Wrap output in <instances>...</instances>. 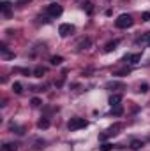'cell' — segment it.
<instances>
[{
    "mask_svg": "<svg viewBox=\"0 0 150 151\" xmlns=\"http://www.w3.org/2000/svg\"><path fill=\"white\" fill-rule=\"evenodd\" d=\"M143 21H150V12H143Z\"/></svg>",
    "mask_w": 150,
    "mask_h": 151,
    "instance_id": "d4e9b609",
    "label": "cell"
},
{
    "mask_svg": "<svg viewBox=\"0 0 150 151\" xmlns=\"http://www.w3.org/2000/svg\"><path fill=\"white\" fill-rule=\"evenodd\" d=\"M87 125H88V121L83 118H71L67 123V128L69 130H79V128H85Z\"/></svg>",
    "mask_w": 150,
    "mask_h": 151,
    "instance_id": "7a4b0ae2",
    "label": "cell"
},
{
    "mask_svg": "<svg viewBox=\"0 0 150 151\" xmlns=\"http://www.w3.org/2000/svg\"><path fill=\"white\" fill-rule=\"evenodd\" d=\"M90 44H92V40H90V39H83V40L78 44V47H79V49H88V47H90Z\"/></svg>",
    "mask_w": 150,
    "mask_h": 151,
    "instance_id": "7c38bea8",
    "label": "cell"
},
{
    "mask_svg": "<svg viewBox=\"0 0 150 151\" xmlns=\"http://www.w3.org/2000/svg\"><path fill=\"white\" fill-rule=\"evenodd\" d=\"M62 5H58V4H50L48 7H46V12L50 14V16H53V18H57V16H60L62 14Z\"/></svg>",
    "mask_w": 150,
    "mask_h": 151,
    "instance_id": "277c9868",
    "label": "cell"
},
{
    "mask_svg": "<svg viewBox=\"0 0 150 151\" xmlns=\"http://www.w3.org/2000/svg\"><path fill=\"white\" fill-rule=\"evenodd\" d=\"M140 91H141V93H147V91H149V84H141V86H140Z\"/></svg>",
    "mask_w": 150,
    "mask_h": 151,
    "instance_id": "cb8c5ba5",
    "label": "cell"
},
{
    "mask_svg": "<svg viewBox=\"0 0 150 151\" xmlns=\"http://www.w3.org/2000/svg\"><path fill=\"white\" fill-rule=\"evenodd\" d=\"M120 102H122V95H111V97H110V106H111V107L120 106Z\"/></svg>",
    "mask_w": 150,
    "mask_h": 151,
    "instance_id": "ba28073f",
    "label": "cell"
},
{
    "mask_svg": "<svg viewBox=\"0 0 150 151\" xmlns=\"http://www.w3.org/2000/svg\"><path fill=\"white\" fill-rule=\"evenodd\" d=\"M74 32V27L71 25V23H62L60 27H58V34L62 35V37H67V35H71Z\"/></svg>",
    "mask_w": 150,
    "mask_h": 151,
    "instance_id": "5b68a950",
    "label": "cell"
},
{
    "mask_svg": "<svg viewBox=\"0 0 150 151\" xmlns=\"http://www.w3.org/2000/svg\"><path fill=\"white\" fill-rule=\"evenodd\" d=\"M30 104H32L34 107H39V106H41L42 102H41V99H32V100H30Z\"/></svg>",
    "mask_w": 150,
    "mask_h": 151,
    "instance_id": "44dd1931",
    "label": "cell"
},
{
    "mask_svg": "<svg viewBox=\"0 0 150 151\" xmlns=\"http://www.w3.org/2000/svg\"><path fill=\"white\" fill-rule=\"evenodd\" d=\"M138 42H140V44H143V46H150V32L143 34V35H141V39H140Z\"/></svg>",
    "mask_w": 150,
    "mask_h": 151,
    "instance_id": "8fae6325",
    "label": "cell"
},
{
    "mask_svg": "<svg viewBox=\"0 0 150 151\" xmlns=\"http://www.w3.org/2000/svg\"><path fill=\"white\" fill-rule=\"evenodd\" d=\"M129 72H131L129 69H122V70H117V72H115V76H125V74H129Z\"/></svg>",
    "mask_w": 150,
    "mask_h": 151,
    "instance_id": "7402d4cb",
    "label": "cell"
},
{
    "mask_svg": "<svg viewBox=\"0 0 150 151\" xmlns=\"http://www.w3.org/2000/svg\"><path fill=\"white\" fill-rule=\"evenodd\" d=\"M50 62H51V65H60V63L64 62V58H62V56H51Z\"/></svg>",
    "mask_w": 150,
    "mask_h": 151,
    "instance_id": "9a60e30c",
    "label": "cell"
},
{
    "mask_svg": "<svg viewBox=\"0 0 150 151\" xmlns=\"http://www.w3.org/2000/svg\"><path fill=\"white\" fill-rule=\"evenodd\" d=\"M122 113H124L122 106H115V107H111V114H113V116H120Z\"/></svg>",
    "mask_w": 150,
    "mask_h": 151,
    "instance_id": "2e32d148",
    "label": "cell"
},
{
    "mask_svg": "<svg viewBox=\"0 0 150 151\" xmlns=\"http://www.w3.org/2000/svg\"><path fill=\"white\" fill-rule=\"evenodd\" d=\"M106 88H124V84L122 83H108Z\"/></svg>",
    "mask_w": 150,
    "mask_h": 151,
    "instance_id": "d6986e66",
    "label": "cell"
},
{
    "mask_svg": "<svg viewBox=\"0 0 150 151\" xmlns=\"http://www.w3.org/2000/svg\"><path fill=\"white\" fill-rule=\"evenodd\" d=\"M122 127H124L122 123H115L113 127H110V128L106 130V134H101V135H99V139H101V141H104V139H106V137H110V135H117V134H118V130H122Z\"/></svg>",
    "mask_w": 150,
    "mask_h": 151,
    "instance_id": "3957f363",
    "label": "cell"
},
{
    "mask_svg": "<svg viewBox=\"0 0 150 151\" xmlns=\"http://www.w3.org/2000/svg\"><path fill=\"white\" fill-rule=\"evenodd\" d=\"M2 150L4 151H18V144L16 142H5L2 146Z\"/></svg>",
    "mask_w": 150,
    "mask_h": 151,
    "instance_id": "9c48e42d",
    "label": "cell"
},
{
    "mask_svg": "<svg viewBox=\"0 0 150 151\" xmlns=\"http://www.w3.org/2000/svg\"><path fill=\"white\" fill-rule=\"evenodd\" d=\"M120 44V40H111V42H108L106 46H104V51L106 53H111V51H115L117 49V46Z\"/></svg>",
    "mask_w": 150,
    "mask_h": 151,
    "instance_id": "52a82bcc",
    "label": "cell"
},
{
    "mask_svg": "<svg viewBox=\"0 0 150 151\" xmlns=\"http://www.w3.org/2000/svg\"><path fill=\"white\" fill-rule=\"evenodd\" d=\"M140 60H141V53H131V55H125L124 56V62L125 63H131V65L138 63Z\"/></svg>",
    "mask_w": 150,
    "mask_h": 151,
    "instance_id": "8992f818",
    "label": "cell"
},
{
    "mask_svg": "<svg viewBox=\"0 0 150 151\" xmlns=\"http://www.w3.org/2000/svg\"><path fill=\"white\" fill-rule=\"evenodd\" d=\"M133 23H134V19L131 14H120L115 21V27L117 28H129V27H133Z\"/></svg>",
    "mask_w": 150,
    "mask_h": 151,
    "instance_id": "6da1fadb",
    "label": "cell"
},
{
    "mask_svg": "<svg viewBox=\"0 0 150 151\" xmlns=\"http://www.w3.org/2000/svg\"><path fill=\"white\" fill-rule=\"evenodd\" d=\"M143 146H145V142L140 141V139H133V141H131V148H133V150H140V148H143Z\"/></svg>",
    "mask_w": 150,
    "mask_h": 151,
    "instance_id": "30bf717a",
    "label": "cell"
},
{
    "mask_svg": "<svg viewBox=\"0 0 150 151\" xmlns=\"http://www.w3.org/2000/svg\"><path fill=\"white\" fill-rule=\"evenodd\" d=\"M37 127L39 128H48V127H50V119H48V118H41L37 121Z\"/></svg>",
    "mask_w": 150,
    "mask_h": 151,
    "instance_id": "4fadbf2b",
    "label": "cell"
},
{
    "mask_svg": "<svg viewBox=\"0 0 150 151\" xmlns=\"http://www.w3.org/2000/svg\"><path fill=\"white\" fill-rule=\"evenodd\" d=\"M44 72H46L44 67H36V69H34V76H36V77H42Z\"/></svg>",
    "mask_w": 150,
    "mask_h": 151,
    "instance_id": "e0dca14e",
    "label": "cell"
},
{
    "mask_svg": "<svg viewBox=\"0 0 150 151\" xmlns=\"http://www.w3.org/2000/svg\"><path fill=\"white\" fill-rule=\"evenodd\" d=\"M113 150V144H103L101 146V151H111Z\"/></svg>",
    "mask_w": 150,
    "mask_h": 151,
    "instance_id": "603a6c76",
    "label": "cell"
},
{
    "mask_svg": "<svg viewBox=\"0 0 150 151\" xmlns=\"http://www.w3.org/2000/svg\"><path fill=\"white\" fill-rule=\"evenodd\" d=\"M12 91H14V93H21V91H23L21 83H14V84H12Z\"/></svg>",
    "mask_w": 150,
    "mask_h": 151,
    "instance_id": "ac0fdd59",
    "label": "cell"
},
{
    "mask_svg": "<svg viewBox=\"0 0 150 151\" xmlns=\"http://www.w3.org/2000/svg\"><path fill=\"white\" fill-rule=\"evenodd\" d=\"M83 9L90 14V12H92V4H90V2H83Z\"/></svg>",
    "mask_w": 150,
    "mask_h": 151,
    "instance_id": "ffe728a7",
    "label": "cell"
},
{
    "mask_svg": "<svg viewBox=\"0 0 150 151\" xmlns=\"http://www.w3.org/2000/svg\"><path fill=\"white\" fill-rule=\"evenodd\" d=\"M9 9H11V4H9V2H2V4H0V11H2L4 14H9Z\"/></svg>",
    "mask_w": 150,
    "mask_h": 151,
    "instance_id": "5bb4252c",
    "label": "cell"
}]
</instances>
